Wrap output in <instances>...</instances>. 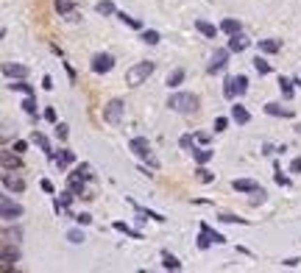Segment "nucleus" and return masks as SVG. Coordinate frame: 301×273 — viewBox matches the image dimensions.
<instances>
[{
  "mask_svg": "<svg viewBox=\"0 0 301 273\" xmlns=\"http://www.w3.org/2000/svg\"><path fill=\"white\" fill-rule=\"evenodd\" d=\"M223 95H226V98H229V101H234V98H237V78H226V84H223Z\"/></svg>",
  "mask_w": 301,
  "mask_h": 273,
  "instance_id": "412c9836",
  "label": "nucleus"
},
{
  "mask_svg": "<svg viewBox=\"0 0 301 273\" xmlns=\"http://www.w3.org/2000/svg\"><path fill=\"white\" fill-rule=\"evenodd\" d=\"M273 179H276V184H279V187H290V179H287V176H282L279 165H276V176H273Z\"/></svg>",
  "mask_w": 301,
  "mask_h": 273,
  "instance_id": "4c0bfd02",
  "label": "nucleus"
},
{
  "mask_svg": "<svg viewBox=\"0 0 301 273\" xmlns=\"http://www.w3.org/2000/svg\"><path fill=\"white\" fill-rule=\"evenodd\" d=\"M192 142H195V139H192V134H184L181 139H178V145H181L184 151H190V148H192Z\"/></svg>",
  "mask_w": 301,
  "mask_h": 273,
  "instance_id": "58836bf2",
  "label": "nucleus"
},
{
  "mask_svg": "<svg viewBox=\"0 0 301 273\" xmlns=\"http://www.w3.org/2000/svg\"><path fill=\"white\" fill-rule=\"evenodd\" d=\"M254 70L259 73V76H268V73H270V64H268L265 59H259V56H256V59H254Z\"/></svg>",
  "mask_w": 301,
  "mask_h": 273,
  "instance_id": "7c9ffc66",
  "label": "nucleus"
},
{
  "mask_svg": "<svg viewBox=\"0 0 301 273\" xmlns=\"http://www.w3.org/2000/svg\"><path fill=\"white\" fill-rule=\"evenodd\" d=\"M143 42H148V45H159V34H156V31H143Z\"/></svg>",
  "mask_w": 301,
  "mask_h": 273,
  "instance_id": "e433bc0d",
  "label": "nucleus"
},
{
  "mask_svg": "<svg viewBox=\"0 0 301 273\" xmlns=\"http://www.w3.org/2000/svg\"><path fill=\"white\" fill-rule=\"evenodd\" d=\"M111 67H114V59H111L109 53H98V56L92 59V73H98V76L109 73Z\"/></svg>",
  "mask_w": 301,
  "mask_h": 273,
  "instance_id": "0eeeda50",
  "label": "nucleus"
},
{
  "mask_svg": "<svg viewBox=\"0 0 301 273\" xmlns=\"http://www.w3.org/2000/svg\"><path fill=\"white\" fill-rule=\"evenodd\" d=\"M265 112H268V114H273V117H293V112H290V109H282L279 103H268Z\"/></svg>",
  "mask_w": 301,
  "mask_h": 273,
  "instance_id": "4be33fe9",
  "label": "nucleus"
},
{
  "mask_svg": "<svg viewBox=\"0 0 301 273\" xmlns=\"http://www.w3.org/2000/svg\"><path fill=\"white\" fill-rule=\"evenodd\" d=\"M195 28H198V34L209 36V39H215V34H218V28H215L212 23H206V20H198V23H195Z\"/></svg>",
  "mask_w": 301,
  "mask_h": 273,
  "instance_id": "f3484780",
  "label": "nucleus"
},
{
  "mask_svg": "<svg viewBox=\"0 0 301 273\" xmlns=\"http://www.w3.org/2000/svg\"><path fill=\"white\" fill-rule=\"evenodd\" d=\"M33 142H36V145H39V148L45 151V153H48V156H53V148H50V142H48V136L45 134H39V131H33V136H31Z\"/></svg>",
  "mask_w": 301,
  "mask_h": 273,
  "instance_id": "a211bd4d",
  "label": "nucleus"
},
{
  "mask_svg": "<svg viewBox=\"0 0 301 273\" xmlns=\"http://www.w3.org/2000/svg\"><path fill=\"white\" fill-rule=\"evenodd\" d=\"M234 190H237V193H256L259 184L251 182V179H234Z\"/></svg>",
  "mask_w": 301,
  "mask_h": 273,
  "instance_id": "f8f14e48",
  "label": "nucleus"
},
{
  "mask_svg": "<svg viewBox=\"0 0 301 273\" xmlns=\"http://www.w3.org/2000/svg\"><path fill=\"white\" fill-rule=\"evenodd\" d=\"M221 31H226V34L232 36V34H240V31H243V25L229 17V20H223V23H221Z\"/></svg>",
  "mask_w": 301,
  "mask_h": 273,
  "instance_id": "6ab92c4d",
  "label": "nucleus"
},
{
  "mask_svg": "<svg viewBox=\"0 0 301 273\" xmlns=\"http://www.w3.org/2000/svg\"><path fill=\"white\" fill-rule=\"evenodd\" d=\"M123 112H126L123 101H109V103H106V109H103V120H106L109 125H120Z\"/></svg>",
  "mask_w": 301,
  "mask_h": 273,
  "instance_id": "20e7f679",
  "label": "nucleus"
},
{
  "mask_svg": "<svg viewBox=\"0 0 301 273\" xmlns=\"http://www.w3.org/2000/svg\"><path fill=\"white\" fill-rule=\"evenodd\" d=\"M151 73H154V61H140V64L128 67L126 81H128L131 87H140V84H145V81L151 78Z\"/></svg>",
  "mask_w": 301,
  "mask_h": 273,
  "instance_id": "f03ea898",
  "label": "nucleus"
},
{
  "mask_svg": "<svg viewBox=\"0 0 301 273\" xmlns=\"http://www.w3.org/2000/svg\"><path fill=\"white\" fill-rule=\"evenodd\" d=\"M114 228H117V231H123V234H128V237H134V240H140V237H143V234H140V231H137V228L126 226V223H123V220H117V223H114Z\"/></svg>",
  "mask_w": 301,
  "mask_h": 273,
  "instance_id": "b1692460",
  "label": "nucleus"
},
{
  "mask_svg": "<svg viewBox=\"0 0 301 273\" xmlns=\"http://www.w3.org/2000/svg\"><path fill=\"white\" fill-rule=\"evenodd\" d=\"M9 90H14V92H25V95H33V87H31V84H25L22 78H17V84H9Z\"/></svg>",
  "mask_w": 301,
  "mask_h": 273,
  "instance_id": "393cba45",
  "label": "nucleus"
},
{
  "mask_svg": "<svg viewBox=\"0 0 301 273\" xmlns=\"http://www.w3.org/2000/svg\"><path fill=\"white\" fill-rule=\"evenodd\" d=\"M45 120L56 125V112H53V109H45Z\"/></svg>",
  "mask_w": 301,
  "mask_h": 273,
  "instance_id": "09e8293b",
  "label": "nucleus"
},
{
  "mask_svg": "<svg viewBox=\"0 0 301 273\" xmlns=\"http://www.w3.org/2000/svg\"><path fill=\"white\" fill-rule=\"evenodd\" d=\"M22 109H25V114H31V117H36V101H33V95H28V98L22 101Z\"/></svg>",
  "mask_w": 301,
  "mask_h": 273,
  "instance_id": "2f4dec72",
  "label": "nucleus"
},
{
  "mask_svg": "<svg viewBox=\"0 0 301 273\" xmlns=\"http://www.w3.org/2000/svg\"><path fill=\"white\" fill-rule=\"evenodd\" d=\"M232 117H234V120H237L240 125H245L248 120H251L248 109H245V106H240V103H234V106H232Z\"/></svg>",
  "mask_w": 301,
  "mask_h": 273,
  "instance_id": "ddd939ff",
  "label": "nucleus"
},
{
  "mask_svg": "<svg viewBox=\"0 0 301 273\" xmlns=\"http://www.w3.org/2000/svg\"><path fill=\"white\" fill-rule=\"evenodd\" d=\"M279 47H282L279 39H259V50H262V53H276Z\"/></svg>",
  "mask_w": 301,
  "mask_h": 273,
  "instance_id": "aec40b11",
  "label": "nucleus"
},
{
  "mask_svg": "<svg viewBox=\"0 0 301 273\" xmlns=\"http://www.w3.org/2000/svg\"><path fill=\"white\" fill-rule=\"evenodd\" d=\"M78 176H84V179H92V167H89V165H78Z\"/></svg>",
  "mask_w": 301,
  "mask_h": 273,
  "instance_id": "79ce46f5",
  "label": "nucleus"
},
{
  "mask_svg": "<svg viewBox=\"0 0 301 273\" xmlns=\"http://www.w3.org/2000/svg\"><path fill=\"white\" fill-rule=\"evenodd\" d=\"M76 162V153L73 151H67V148H62V153L56 156V165H59V170H64L67 165H73Z\"/></svg>",
  "mask_w": 301,
  "mask_h": 273,
  "instance_id": "4468645a",
  "label": "nucleus"
},
{
  "mask_svg": "<svg viewBox=\"0 0 301 273\" xmlns=\"http://www.w3.org/2000/svg\"><path fill=\"white\" fill-rule=\"evenodd\" d=\"M184 81V70H173L170 76H167V87H178Z\"/></svg>",
  "mask_w": 301,
  "mask_h": 273,
  "instance_id": "c85d7f7f",
  "label": "nucleus"
},
{
  "mask_svg": "<svg viewBox=\"0 0 301 273\" xmlns=\"http://www.w3.org/2000/svg\"><path fill=\"white\" fill-rule=\"evenodd\" d=\"M0 262H3V271H11V268L20 262V251L14 248L11 243H6V245H3V251H0Z\"/></svg>",
  "mask_w": 301,
  "mask_h": 273,
  "instance_id": "423d86ee",
  "label": "nucleus"
},
{
  "mask_svg": "<svg viewBox=\"0 0 301 273\" xmlns=\"http://www.w3.org/2000/svg\"><path fill=\"white\" fill-rule=\"evenodd\" d=\"M192 156H195V162H198V165H206L215 153H212L209 148H192Z\"/></svg>",
  "mask_w": 301,
  "mask_h": 273,
  "instance_id": "5701e85b",
  "label": "nucleus"
},
{
  "mask_svg": "<svg viewBox=\"0 0 301 273\" xmlns=\"http://www.w3.org/2000/svg\"><path fill=\"white\" fill-rule=\"evenodd\" d=\"M195 139H198L201 145H206V142H209V134H195Z\"/></svg>",
  "mask_w": 301,
  "mask_h": 273,
  "instance_id": "864d4df0",
  "label": "nucleus"
},
{
  "mask_svg": "<svg viewBox=\"0 0 301 273\" xmlns=\"http://www.w3.org/2000/svg\"><path fill=\"white\" fill-rule=\"evenodd\" d=\"M296 134H301V123H299V125H296Z\"/></svg>",
  "mask_w": 301,
  "mask_h": 273,
  "instance_id": "5fc2aeb1",
  "label": "nucleus"
},
{
  "mask_svg": "<svg viewBox=\"0 0 301 273\" xmlns=\"http://www.w3.org/2000/svg\"><path fill=\"white\" fill-rule=\"evenodd\" d=\"M201 231H204V234H206V237H209L212 243H226V237H223V234H218V231H212V228L206 226V223H201Z\"/></svg>",
  "mask_w": 301,
  "mask_h": 273,
  "instance_id": "cd10ccee",
  "label": "nucleus"
},
{
  "mask_svg": "<svg viewBox=\"0 0 301 273\" xmlns=\"http://www.w3.org/2000/svg\"><path fill=\"white\" fill-rule=\"evenodd\" d=\"M76 223H78V226H89V223H92V215L81 212V215H76Z\"/></svg>",
  "mask_w": 301,
  "mask_h": 273,
  "instance_id": "ea45409f",
  "label": "nucleus"
},
{
  "mask_svg": "<svg viewBox=\"0 0 301 273\" xmlns=\"http://www.w3.org/2000/svg\"><path fill=\"white\" fill-rule=\"evenodd\" d=\"M221 220L223 223H245L243 217H234V215H221Z\"/></svg>",
  "mask_w": 301,
  "mask_h": 273,
  "instance_id": "49530a36",
  "label": "nucleus"
},
{
  "mask_svg": "<svg viewBox=\"0 0 301 273\" xmlns=\"http://www.w3.org/2000/svg\"><path fill=\"white\" fill-rule=\"evenodd\" d=\"M56 134H59V139H67V134H70V131H67L64 123H56Z\"/></svg>",
  "mask_w": 301,
  "mask_h": 273,
  "instance_id": "37998d69",
  "label": "nucleus"
},
{
  "mask_svg": "<svg viewBox=\"0 0 301 273\" xmlns=\"http://www.w3.org/2000/svg\"><path fill=\"white\" fill-rule=\"evenodd\" d=\"M95 9H98V14H117V12H114V3H111V0H100Z\"/></svg>",
  "mask_w": 301,
  "mask_h": 273,
  "instance_id": "c756f323",
  "label": "nucleus"
},
{
  "mask_svg": "<svg viewBox=\"0 0 301 273\" xmlns=\"http://www.w3.org/2000/svg\"><path fill=\"white\" fill-rule=\"evenodd\" d=\"M20 215H22V206L14 204L9 195H3V198H0V217L9 223V220H14V217H20Z\"/></svg>",
  "mask_w": 301,
  "mask_h": 273,
  "instance_id": "39448f33",
  "label": "nucleus"
},
{
  "mask_svg": "<svg viewBox=\"0 0 301 273\" xmlns=\"http://www.w3.org/2000/svg\"><path fill=\"white\" fill-rule=\"evenodd\" d=\"M3 76L6 78H25L28 76V67L25 64H3Z\"/></svg>",
  "mask_w": 301,
  "mask_h": 273,
  "instance_id": "9d476101",
  "label": "nucleus"
},
{
  "mask_svg": "<svg viewBox=\"0 0 301 273\" xmlns=\"http://www.w3.org/2000/svg\"><path fill=\"white\" fill-rule=\"evenodd\" d=\"M245 47H248V39H245L243 34H232V39H229V50H232V53H243Z\"/></svg>",
  "mask_w": 301,
  "mask_h": 273,
  "instance_id": "9b49d317",
  "label": "nucleus"
},
{
  "mask_svg": "<svg viewBox=\"0 0 301 273\" xmlns=\"http://www.w3.org/2000/svg\"><path fill=\"white\" fill-rule=\"evenodd\" d=\"M229 47H221V50H215V56H212V64H209V73H221L226 67V59H229Z\"/></svg>",
  "mask_w": 301,
  "mask_h": 273,
  "instance_id": "1a4fd4ad",
  "label": "nucleus"
},
{
  "mask_svg": "<svg viewBox=\"0 0 301 273\" xmlns=\"http://www.w3.org/2000/svg\"><path fill=\"white\" fill-rule=\"evenodd\" d=\"M42 87H45V90H53V78H50V76H45V78H42Z\"/></svg>",
  "mask_w": 301,
  "mask_h": 273,
  "instance_id": "3c124183",
  "label": "nucleus"
},
{
  "mask_svg": "<svg viewBox=\"0 0 301 273\" xmlns=\"http://www.w3.org/2000/svg\"><path fill=\"white\" fill-rule=\"evenodd\" d=\"M209 245H212V240L206 237L204 231H201V237H198V248H209Z\"/></svg>",
  "mask_w": 301,
  "mask_h": 273,
  "instance_id": "a18cd8bd",
  "label": "nucleus"
},
{
  "mask_svg": "<svg viewBox=\"0 0 301 273\" xmlns=\"http://www.w3.org/2000/svg\"><path fill=\"white\" fill-rule=\"evenodd\" d=\"M290 173H301V159H293V162H290Z\"/></svg>",
  "mask_w": 301,
  "mask_h": 273,
  "instance_id": "8fccbe9b",
  "label": "nucleus"
},
{
  "mask_svg": "<svg viewBox=\"0 0 301 273\" xmlns=\"http://www.w3.org/2000/svg\"><path fill=\"white\" fill-rule=\"evenodd\" d=\"M67 240H70V243H76V245H78V243H84L87 237H84V231H81V228H70V231H67Z\"/></svg>",
  "mask_w": 301,
  "mask_h": 273,
  "instance_id": "72a5a7b5",
  "label": "nucleus"
},
{
  "mask_svg": "<svg viewBox=\"0 0 301 273\" xmlns=\"http://www.w3.org/2000/svg\"><path fill=\"white\" fill-rule=\"evenodd\" d=\"M84 182H87L84 176H78V173H70V190H73L76 195H84Z\"/></svg>",
  "mask_w": 301,
  "mask_h": 273,
  "instance_id": "2eb2a0df",
  "label": "nucleus"
},
{
  "mask_svg": "<svg viewBox=\"0 0 301 273\" xmlns=\"http://www.w3.org/2000/svg\"><path fill=\"white\" fill-rule=\"evenodd\" d=\"M128 148H131L134 153H137V156H143V159L148 162L151 167H159V159H156L154 153H151V142H148L145 136H134V139H131V145H128Z\"/></svg>",
  "mask_w": 301,
  "mask_h": 273,
  "instance_id": "7ed1b4c3",
  "label": "nucleus"
},
{
  "mask_svg": "<svg viewBox=\"0 0 301 273\" xmlns=\"http://www.w3.org/2000/svg\"><path fill=\"white\" fill-rule=\"evenodd\" d=\"M25 148H28V142H25V139H17V142H14V153H22Z\"/></svg>",
  "mask_w": 301,
  "mask_h": 273,
  "instance_id": "de8ad7c7",
  "label": "nucleus"
},
{
  "mask_svg": "<svg viewBox=\"0 0 301 273\" xmlns=\"http://www.w3.org/2000/svg\"><path fill=\"white\" fill-rule=\"evenodd\" d=\"M117 17H120V20H123V23H126V25H131V28H143V23H140L137 17H128V14H126V12H120V14H117Z\"/></svg>",
  "mask_w": 301,
  "mask_h": 273,
  "instance_id": "c9c22d12",
  "label": "nucleus"
},
{
  "mask_svg": "<svg viewBox=\"0 0 301 273\" xmlns=\"http://www.w3.org/2000/svg\"><path fill=\"white\" fill-rule=\"evenodd\" d=\"M167 106H170L173 112H178V114H190V112H195L198 98H195L192 92H176V95H170Z\"/></svg>",
  "mask_w": 301,
  "mask_h": 273,
  "instance_id": "f257e3e1",
  "label": "nucleus"
},
{
  "mask_svg": "<svg viewBox=\"0 0 301 273\" xmlns=\"http://www.w3.org/2000/svg\"><path fill=\"white\" fill-rule=\"evenodd\" d=\"M11 167H20V153L11 156V151H3V170H11Z\"/></svg>",
  "mask_w": 301,
  "mask_h": 273,
  "instance_id": "dca6fc26",
  "label": "nucleus"
},
{
  "mask_svg": "<svg viewBox=\"0 0 301 273\" xmlns=\"http://www.w3.org/2000/svg\"><path fill=\"white\" fill-rule=\"evenodd\" d=\"M3 187L9 190V193H22L25 190V182H22L20 176H11V170L3 173Z\"/></svg>",
  "mask_w": 301,
  "mask_h": 273,
  "instance_id": "6e6552de",
  "label": "nucleus"
},
{
  "mask_svg": "<svg viewBox=\"0 0 301 273\" xmlns=\"http://www.w3.org/2000/svg\"><path fill=\"white\" fill-rule=\"evenodd\" d=\"M226 125H229V120L226 117H218L215 120V131H226Z\"/></svg>",
  "mask_w": 301,
  "mask_h": 273,
  "instance_id": "c03bdc74",
  "label": "nucleus"
},
{
  "mask_svg": "<svg viewBox=\"0 0 301 273\" xmlns=\"http://www.w3.org/2000/svg\"><path fill=\"white\" fill-rule=\"evenodd\" d=\"M3 237H6V243H17V240L22 237V228H6Z\"/></svg>",
  "mask_w": 301,
  "mask_h": 273,
  "instance_id": "473e14b6",
  "label": "nucleus"
},
{
  "mask_svg": "<svg viewBox=\"0 0 301 273\" xmlns=\"http://www.w3.org/2000/svg\"><path fill=\"white\" fill-rule=\"evenodd\" d=\"M162 265H165L167 271H178V268H181V262H178L173 254H165V257H162Z\"/></svg>",
  "mask_w": 301,
  "mask_h": 273,
  "instance_id": "bb28decb",
  "label": "nucleus"
},
{
  "mask_svg": "<svg viewBox=\"0 0 301 273\" xmlns=\"http://www.w3.org/2000/svg\"><path fill=\"white\" fill-rule=\"evenodd\" d=\"M195 176H198V182H204V184H209L212 179H215V176H212V173L206 170L204 165H198V170H195Z\"/></svg>",
  "mask_w": 301,
  "mask_h": 273,
  "instance_id": "f704fd0d",
  "label": "nucleus"
},
{
  "mask_svg": "<svg viewBox=\"0 0 301 273\" xmlns=\"http://www.w3.org/2000/svg\"><path fill=\"white\" fill-rule=\"evenodd\" d=\"M293 84H296V81H287V78H279V90H282V95H285V98H293Z\"/></svg>",
  "mask_w": 301,
  "mask_h": 273,
  "instance_id": "a878e982",
  "label": "nucleus"
},
{
  "mask_svg": "<svg viewBox=\"0 0 301 273\" xmlns=\"http://www.w3.org/2000/svg\"><path fill=\"white\" fill-rule=\"evenodd\" d=\"M39 187H42L45 193H53V184L48 182V179H42V184H39Z\"/></svg>",
  "mask_w": 301,
  "mask_h": 273,
  "instance_id": "603ef678",
  "label": "nucleus"
},
{
  "mask_svg": "<svg viewBox=\"0 0 301 273\" xmlns=\"http://www.w3.org/2000/svg\"><path fill=\"white\" fill-rule=\"evenodd\" d=\"M56 9H59V12H64V14H70V12H73L70 0H56Z\"/></svg>",
  "mask_w": 301,
  "mask_h": 273,
  "instance_id": "a19ab883",
  "label": "nucleus"
}]
</instances>
